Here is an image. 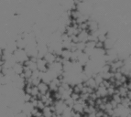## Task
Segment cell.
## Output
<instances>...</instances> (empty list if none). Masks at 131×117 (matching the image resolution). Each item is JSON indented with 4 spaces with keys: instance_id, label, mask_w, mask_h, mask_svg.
<instances>
[{
    "instance_id": "cell-2",
    "label": "cell",
    "mask_w": 131,
    "mask_h": 117,
    "mask_svg": "<svg viewBox=\"0 0 131 117\" xmlns=\"http://www.w3.org/2000/svg\"><path fill=\"white\" fill-rule=\"evenodd\" d=\"M72 117H83V114L82 113H76V112H73L72 111Z\"/></svg>"
},
{
    "instance_id": "cell-1",
    "label": "cell",
    "mask_w": 131,
    "mask_h": 117,
    "mask_svg": "<svg viewBox=\"0 0 131 117\" xmlns=\"http://www.w3.org/2000/svg\"><path fill=\"white\" fill-rule=\"evenodd\" d=\"M38 89H39V93L41 94V95H45L48 93V91H49V86L46 84V83H40L38 86Z\"/></svg>"
}]
</instances>
